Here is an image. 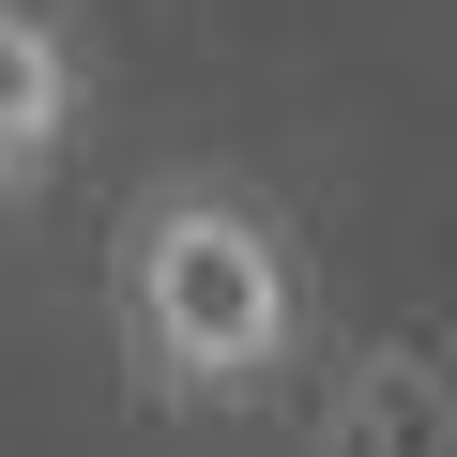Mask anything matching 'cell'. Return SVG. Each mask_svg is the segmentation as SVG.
<instances>
[{"instance_id": "cell-1", "label": "cell", "mask_w": 457, "mask_h": 457, "mask_svg": "<svg viewBox=\"0 0 457 457\" xmlns=\"http://www.w3.org/2000/svg\"><path fill=\"white\" fill-rule=\"evenodd\" d=\"M107 336H122V381L137 411H260L290 366H305V245L260 183L228 168H168L122 198L107 228Z\"/></svg>"}, {"instance_id": "cell-2", "label": "cell", "mask_w": 457, "mask_h": 457, "mask_svg": "<svg viewBox=\"0 0 457 457\" xmlns=\"http://www.w3.org/2000/svg\"><path fill=\"white\" fill-rule=\"evenodd\" d=\"M305 457H457V396H442V336H381L320 381Z\"/></svg>"}, {"instance_id": "cell-3", "label": "cell", "mask_w": 457, "mask_h": 457, "mask_svg": "<svg viewBox=\"0 0 457 457\" xmlns=\"http://www.w3.org/2000/svg\"><path fill=\"white\" fill-rule=\"evenodd\" d=\"M77 107H92V62L62 31V0H0V168H16V183L62 168Z\"/></svg>"}, {"instance_id": "cell-4", "label": "cell", "mask_w": 457, "mask_h": 457, "mask_svg": "<svg viewBox=\"0 0 457 457\" xmlns=\"http://www.w3.org/2000/svg\"><path fill=\"white\" fill-rule=\"evenodd\" d=\"M0 213H16V168H0Z\"/></svg>"}]
</instances>
